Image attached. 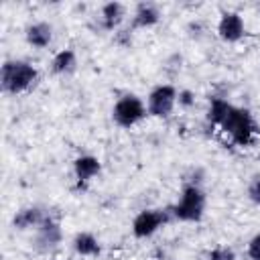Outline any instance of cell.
<instances>
[{
  "mask_svg": "<svg viewBox=\"0 0 260 260\" xmlns=\"http://www.w3.org/2000/svg\"><path fill=\"white\" fill-rule=\"evenodd\" d=\"M207 120L213 126H219L238 146H250L254 142V136L258 134V126L252 114L246 108H238L221 98L209 100Z\"/></svg>",
  "mask_w": 260,
  "mask_h": 260,
  "instance_id": "6da1fadb",
  "label": "cell"
},
{
  "mask_svg": "<svg viewBox=\"0 0 260 260\" xmlns=\"http://www.w3.org/2000/svg\"><path fill=\"white\" fill-rule=\"evenodd\" d=\"M39 71L28 61H6L0 69V85L6 93H22L35 85Z\"/></svg>",
  "mask_w": 260,
  "mask_h": 260,
  "instance_id": "7a4b0ae2",
  "label": "cell"
},
{
  "mask_svg": "<svg viewBox=\"0 0 260 260\" xmlns=\"http://www.w3.org/2000/svg\"><path fill=\"white\" fill-rule=\"evenodd\" d=\"M205 203H207V197H205L203 189L195 183H189L183 187L181 197L173 205L171 211L179 221H199L203 217Z\"/></svg>",
  "mask_w": 260,
  "mask_h": 260,
  "instance_id": "3957f363",
  "label": "cell"
},
{
  "mask_svg": "<svg viewBox=\"0 0 260 260\" xmlns=\"http://www.w3.org/2000/svg\"><path fill=\"white\" fill-rule=\"evenodd\" d=\"M148 110L146 104L134 95V93H126L122 98H118V102L112 108V118L120 128H132L138 122H142L146 118Z\"/></svg>",
  "mask_w": 260,
  "mask_h": 260,
  "instance_id": "277c9868",
  "label": "cell"
},
{
  "mask_svg": "<svg viewBox=\"0 0 260 260\" xmlns=\"http://www.w3.org/2000/svg\"><path fill=\"white\" fill-rule=\"evenodd\" d=\"M177 95H179V91L175 89V85H171V83L156 85L148 93V100H146L148 114L154 118H167L177 104Z\"/></svg>",
  "mask_w": 260,
  "mask_h": 260,
  "instance_id": "5b68a950",
  "label": "cell"
},
{
  "mask_svg": "<svg viewBox=\"0 0 260 260\" xmlns=\"http://www.w3.org/2000/svg\"><path fill=\"white\" fill-rule=\"evenodd\" d=\"M167 223V213L160 209H142L132 221V234L138 240L150 238Z\"/></svg>",
  "mask_w": 260,
  "mask_h": 260,
  "instance_id": "8992f818",
  "label": "cell"
},
{
  "mask_svg": "<svg viewBox=\"0 0 260 260\" xmlns=\"http://www.w3.org/2000/svg\"><path fill=\"white\" fill-rule=\"evenodd\" d=\"M246 26H244V18L238 12H223L219 22H217V35L228 41V43H236L244 37Z\"/></svg>",
  "mask_w": 260,
  "mask_h": 260,
  "instance_id": "52a82bcc",
  "label": "cell"
},
{
  "mask_svg": "<svg viewBox=\"0 0 260 260\" xmlns=\"http://www.w3.org/2000/svg\"><path fill=\"white\" fill-rule=\"evenodd\" d=\"M100 171H102V162H100V158H95L91 154H81L73 160V173H75V179L79 185L91 181Z\"/></svg>",
  "mask_w": 260,
  "mask_h": 260,
  "instance_id": "ba28073f",
  "label": "cell"
},
{
  "mask_svg": "<svg viewBox=\"0 0 260 260\" xmlns=\"http://www.w3.org/2000/svg\"><path fill=\"white\" fill-rule=\"evenodd\" d=\"M61 242V228L55 219L47 217L39 228H37V246L41 250H51Z\"/></svg>",
  "mask_w": 260,
  "mask_h": 260,
  "instance_id": "9c48e42d",
  "label": "cell"
},
{
  "mask_svg": "<svg viewBox=\"0 0 260 260\" xmlns=\"http://www.w3.org/2000/svg\"><path fill=\"white\" fill-rule=\"evenodd\" d=\"M53 41V26L49 22H35L26 26V43L35 49H45Z\"/></svg>",
  "mask_w": 260,
  "mask_h": 260,
  "instance_id": "30bf717a",
  "label": "cell"
},
{
  "mask_svg": "<svg viewBox=\"0 0 260 260\" xmlns=\"http://www.w3.org/2000/svg\"><path fill=\"white\" fill-rule=\"evenodd\" d=\"M160 20V12L154 4H148V2H142L136 6L134 10V16H132V28H148V26H154L156 22Z\"/></svg>",
  "mask_w": 260,
  "mask_h": 260,
  "instance_id": "8fae6325",
  "label": "cell"
},
{
  "mask_svg": "<svg viewBox=\"0 0 260 260\" xmlns=\"http://www.w3.org/2000/svg\"><path fill=\"white\" fill-rule=\"evenodd\" d=\"M49 215H45L39 207H24L20 211H16L12 223L16 230H30V228H39Z\"/></svg>",
  "mask_w": 260,
  "mask_h": 260,
  "instance_id": "7c38bea8",
  "label": "cell"
},
{
  "mask_svg": "<svg viewBox=\"0 0 260 260\" xmlns=\"http://www.w3.org/2000/svg\"><path fill=\"white\" fill-rule=\"evenodd\" d=\"M73 250L79 254V256H98L100 254V242L93 234L89 232H79L75 238H73Z\"/></svg>",
  "mask_w": 260,
  "mask_h": 260,
  "instance_id": "4fadbf2b",
  "label": "cell"
},
{
  "mask_svg": "<svg viewBox=\"0 0 260 260\" xmlns=\"http://www.w3.org/2000/svg\"><path fill=\"white\" fill-rule=\"evenodd\" d=\"M75 65H77V57H75V51H73V49H61V51L53 57V61H51V69H53V73H57V75H67V73H71V71L75 69Z\"/></svg>",
  "mask_w": 260,
  "mask_h": 260,
  "instance_id": "5bb4252c",
  "label": "cell"
},
{
  "mask_svg": "<svg viewBox=\"0 0 260 260\" xmlns=\"http://www.w3.org/2000/svg\"><path fill=\"white\" fill-rule=\"evenodd\" d=\"M124 20V6L120 2H108L102 6V26L106 30H114Z\"/></svg>",
  "mask_w": 260,
  "mask_h": 260,
  "instance_id": "9a60e30c",
  "label": "cell"
},
{
  "mask_svg": "<svg viewBox=\"0 0 260 260\" xmlns=\"http://www.w3.org/2000/svg\"><path fill=\"white\" fill-rule=\"evenodd\" d=\"M207 260H236V254L228 246H217L207 254Z\"/></svg>",
  "mask_w": 260,
  "mask_h": 260,
  "instance_id": "2e32d148",
  "label": "cell"
},
{
  "mask_svg": "<svg viewBox=\"0 0 260 260\" xmlns=\"http://www.w3.org/2000/svg\"><path fill=\"white\" fill-rule=\"evenodd\" d=\"M248 197L252 203L260 205V175H256L248 185Z\"/></svg>",
  "mask_w": 260,
  "mask_h": 260,
  "instance_id": "e0dca14e",
  "label": "cell"
},
{
  "mask_svg": "<svg viewBox=\"0 0 260 260\" xmlns=\"http://www.w3.org/2000/svg\"><path fill=\"white\" fill-rule=\"evenodd\" d=\"M248 256H250V260H260V234H256L248 242Z\"/></svg>",
  "mask_w": 260,
  "mask_h": 260,
  "instance_id": "ac0fdd59",
  "label": "cell"
},
{
  "mask_svg": "<svg viewBox=\"0 0 260 260\" xmlns=\"http://www.w3.org/2000/svg\"><path fill=\"white\" fill-rule=\"evenodd\" d=\"M177 102H179V106H183V108H191V106L195 104V95H193V91H189V89H181L179 95H177Z\"/></svg>",
  "mask_w": 260,
  "mask_h": 260,
  "instance_id": "d6986e66",
  "label": "cell"
}]
</instances>
